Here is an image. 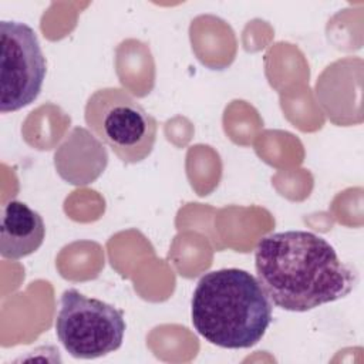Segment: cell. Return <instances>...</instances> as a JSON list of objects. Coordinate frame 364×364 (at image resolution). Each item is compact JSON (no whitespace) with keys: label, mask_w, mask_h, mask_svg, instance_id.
Listing matches in <instances>:
<instances>
[{"label":"cell","mask_w":364,"mask_h":364,"mask_svg":"<svg viewBox=\"0 0 364 364\" xmlns=\"http://www.w3.org/2000/svg\"><path fill=\"white\" fill-rule=\"evenodd\" d=\"M255 267L270 301L287 311H307L340 300L358 282L355 269L344 263L324 237L307 230L262 237Z\"/></svg>","instance_id":"1"},{"label":"cell","mask_w":364,"mask_h":364,"mask_svg":"<svg viewBox=\"0 0 364 364\" xmlns=\"http://www.w3.org/2000/svg\"><path fill=\"white\" fill-rule=\"evenodd\" d=\"M273 306L259 280L237 267L203 274L192 296L195 330L222 348H249L257 344L272 323Z\"/></svg>","instance_id":"2"},{"label":"cell","mask_w":364,"mask_h":364,"mask_svg":"<svg viewBox=\"0 0 364 364\" xmlns=\"http://www.w3.org/2000/svg\"><path fill=\"white\" fill-rule=\"evenodd\" d=\"M85 124L122 162L144 161L156 141V121L125 90H97L84 109Z\"/></svg>","instance_id":"3"},{"label":"cell","mask_w":364,"mask_h":364,"mask_svg":"<svg viewBox=\"0 0 364 364\" xmlns=\"http://www.w3.org/2000/svg\"><path fill=\"white\" fill-rule=\"evenodd\" d=\"M125 328L122 310L112 304L87 297L75 289L61 294L55 334L71 357L91 360L114 353L124 341Z\"/></svg>","instance_id":"4"},{"label":"cell","mask_w":364,"mask_h":364,"mask_svg":"<svg viewBox=\"0 0 364 364\" xmlns=\"http://www.w3.org/2000/svg\"><path fill=\"white\" fill-rule=\"evenodd\" d=\"M0 111L14 112L40 95L47 63L36 31L21 21H0Z\"/></svg>","instance_id":"5"},{"label":"cell","mask_w":364,"mask_h":364,"mask_svg":"<svg viewBox=\"0 0 364 364\" xmlns=\"http://www.w3.org/2000/svg\"><path fill=\"white\" fill-rule=\"evenodd\" d=\"M46 225L40 213L21 200H9L1 209L0 255L18 260L34 253L44 242Z\"/></svg>","instance_id":"6"}]
</instances>
